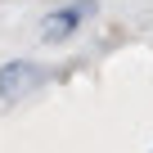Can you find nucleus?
<instances>
[{
	"label": "nucleus",
	"instance_id": "obj_1",
	"mask_svg": "<svg viewBox=\"0 0 153 153\" xmlns=\"http://www.w3.org/2000/svg\"><path fill=\"white\" fill-rule=\"evenodd\" d=\"M41 86V68L32 63H9V68H0V99H23Z\"/></svg>",
	"mask_w": 153,
	"mask_h": 153
},
{
	"label": "nucleus",
	"instance_id": "obj_2",
	"mask_svg": "<svg viewBox=\"0 0 153 153\" xmlns=\"http://www.w3.org/2000/svg\"><path fill=\"white\" fill-rule=\"evenodd\" d=\"M90 9H95V5L86 0V5H72V9L50 14V18H45V41H63V36H72V32H76V23H81Z\"/></svg>",
	"mask_w": 153,
	"mask_h": 153
}]
</instances>
